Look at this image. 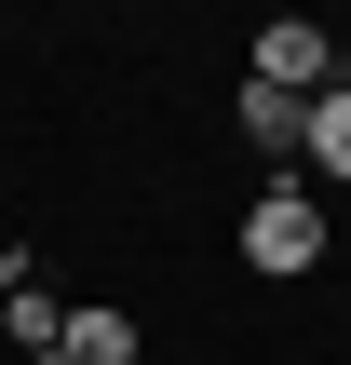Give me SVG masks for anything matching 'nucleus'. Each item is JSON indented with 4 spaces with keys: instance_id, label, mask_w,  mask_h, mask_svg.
I'll return each mask as SVG.
<instances>
[{
    "instance_id": "1",
    "label": "nucleus",
    "mask_w": 351,
    "mask_h": 365,
    "mask_svg": "<svg viewBox=\"0 0 351 365\" xmlns=\"http://www.w3.org/2000/svg\"><path fill=\"white\" fill-rule=\"evenodd\" d=\"M243 271H271V284L325 271V190H311V176H271V190L243 203Z\"/></svg>"
},
{
    "instance_id": "2",
    "label": "nucleus",
    "mask_w": 351,
    "mask_h": 365,
    "mask_svg": "<svg viewBox=\"0 0 351 365\" xmlns=\"http://www.w3.org/2000/svg\"><path fill=\"white\" fill-rule=\"evenodd\" d=\"M243 81H271V95H298V108H311V95L338 81V41H325L311 14H271V27H257V68H243Z\"/></svg>"
},
{
    "instance_id": "3",
    "label": "nucleus",
    "mask_w": 351,
    "mask_h": 365,
    "mask_svg": "<svg viewBox=\"0 0 351 365\" xmlns=\"http://www.w3.org/2000/svg\"><path fill=\"white\" fill-rule=\"evenodd\" d=\"M298 163H311V190H351V81H325L298 108Z\"/></svg>"
},
{
    "instance_id": "4",
    "label": "nucleus",
    "mask_w": 351,
    "mask_h": 365,
    "mask_svg": "<svg viewBox=\"0 0 351 365\" xmlns=\"http://www.w3.org/2000/svg\"><path fill=\"white\" fill-rule=\"evenodd\" d=\"M54 365H135V312H68V339H54Z\"/></svg>"
},
{
    "instance_id": "5",
    "label": "nucleus",
    "mask_w": 351,
    "mask_h": 365,
    "mask_svg": "<svg viewBox=\"0 0 351 365\" xmlns=\"http://www.w3.org/2000/svg\"><path fill=\"white\" fill-rule=\"evenodd\" d=\"M230 122H243V149H271V163H298V95H271V81H243V95H230Z\"/></svg>"
}]
</instances>
